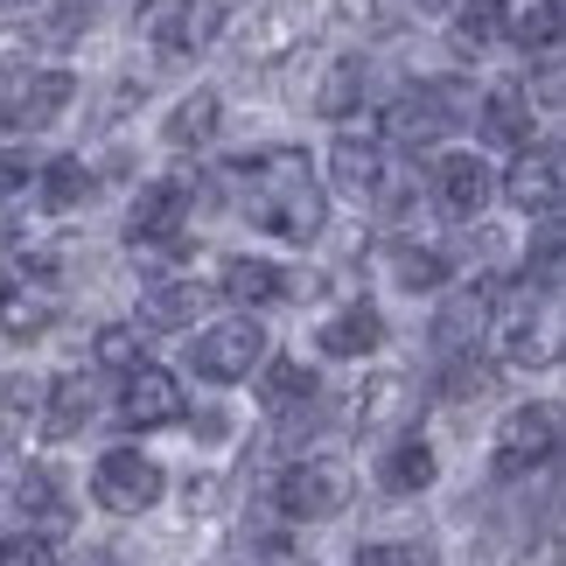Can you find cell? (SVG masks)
Instances as JSON below:
<instances>
[{"mask_svg": "<svg viewBox=\"0 0 566 566\" xmlns=\"http://www.w3.org/2000/svg\"><path fill=\"white\" fill-rule=\"evenodd\" d=\"M559 454V406H517L504 412V427H496V448H490V469L504 475V483H517V475H532V469H546Z\"/></svg>", "mask_w": 566, "mask_h": 566, "instance_id": "7", "label": "cell"}, {"mask_svg": "<svg viewBox=\"0 0 566 566\" xmlns=\"http://www.w3.org/2000/svg\"><path fill=\"white\" fill-rule=\"evenodd\" d=\"M92 357H98V371L126 378V371H134V364H140V329H126V322H113V329H98Z\"/></svg>", "mask_w": 566, "mask_h": 566, "instance_id": "34", "label": "cell"}, {"mask_svg": "<svg viewBox=\"0 0 566 566\" xmlns=\"http://www.w3.org/2000/svg\"><path fill=\"white\" fill-rule=\"evenodd\" d=\"M77 98V77H63V71H42V77H29L21 84V92L0 105V126H8V134H42V126H50L63 105Z\"/></svg>", "mask_w": 566, "mask_h": 566, "instance_id": "13", "label": "cell"}, {"mask_svg": "<svg viewBox=\"0 0 566 566\" xmlns=\"http://www.w3.org/2000/svg\"><path fill=\"white\" fill-rule=\"evenodd\" d=\"M420 8H454V0H420Z\"/></svg>", "mask_w": 566, "mask_h": 566, "instance_id": "42", "label": "cell"}, {"mask_svg": "<svg viewBox=\"0 0 566 566\" xmlns=\"http://www.w3.org/2000/svg\"><path fill=\"white\" fill-rule=\"evenodd\" d=\"M490 385H496V371H490L475 350H469V357H448V385H441V391H448L454 406H462V399H490Z\"/></svg>", "mask_w": 566, "mask_h": 566, "instance_id": "35", "label": "cell"}, {"mask_svg": "<svg viewBox=\"0 0 566 566\" xmlns=\"http://www.w3.org/2000/svg\"><path fill=\"white\" fill-rule=\"evenodd\" d=\"M203 308H210L203 280H161V287L140 294V322H134V329H189Z\"/></svg>", "mask_w": 566, "mask_h": 566, "instance_id": "20", "label": "cell"}, {"mask_svg": "<svg viewBox=\"0 0 566 566\" xmlns=\"http://www.w3.org/2000/svg\"><path fill=\"white\" fill-rule=\"evenodd\" d=\"M532 134H538L532 92H525V84H496V92L483 98V140H490V147H511V155H525Z\"/></svg>", "mask_w": 566, "mask_h": 566, "instance_id": "17", "label": "cell"}, {"mask_svg": "<svg viewBox=\"0 0 566 566\" xmlns=\"http://www.w3.org/2000/svg\"><path fill=\"white\" fill-rule=\"evenodd\" d=\"M14 8H35V0H0V14H14Z\"/></svg>", "mask_w": 566, "mask_h": 566, "instance_id": "41", "label": "cell"}, {"mask_svg": "<svg viewBox=\"0 0 566 566\" xmlns=\"http://www.w3.org/2000/svg\"><path fill=\"white\" fill-rule=\"evenodd\" d=\"M406 406H412V385H406V378H371V385L357 391V427L378 433V427H391V420H406Z\"/></svg>", "mask_w": 566, "mask_h": 566, "instance_id": "29", "label": "cell"}, {"mask_svg": "<svg viewBox=\"0 0 566 566\" xmlns=\"http://www.w3.org/2000/svg\"><path fill=\"white\" fill-rule=\"evenodd\" d=\"M427 189H433V203H441L448 217H483L490 210V196H496V176H490V161L483 155H441L433 161V176H427Z\"/></svg>", "mask_w": 566, "mask_h": 566, "instance_id": "12", "label": "cell"}, {"mask_svg": "<svg viewBox=\"0 0 566 566\" xmlns=\"http://www.w3.org/2000/svg\"><path fill=\"white\" fill-rule=\"evenodd\" d=\"M378 343H385V322H378L371 301H350V308H336V315L315 329V350H322V357H343V364L371 357Z\"/></svg>", "mask_w": 566, "mask_h": 566, "instance_id": "16", "label": "cell"}, {"mask_svg": "<svg viewBox=\"0 0 566 566\" xmlns=\"http://www.w3.org/2000/svg\"><path fill=\"white\" fill-rule=\"evenodd\" d=\"M238 182H245V217L266 238H287V245H308L329 217V196H322V176L301 147H266V155L238 161Z\"/></svg>", "mask_w": 566, "mask_h": 566, "instance_id": "1", "label": "cell"}, {"mask_svg": "<svg viewBox=\"0 0 566 566\" xmlns=\"http://www.w3.org/2000/svg\"><path fill=\"white\" fill-rule=\"evenodd\" d=\"M287 559V538L280 532H238L224 553H210L203 566H280Z\"/></svg>", "mask_w": 566, "mask_h": 566, "instance_id": "32", "label": "cell"}, {"mask_svg": "<svg viewBox=\"0 0 566 566\" xmlns=\"http://www.w3.org/2000/svg\"><path fill=\"white\" fill-rule=\"evenodd\" d=\"M364 98H371V63H364V56H336L329 77H322V92H315V113L322 119H350Z\"/></svg>", "mask_w": 566, "mask_h": 566, "instance_id": "24", "label": "cell"}, {"mask_svg": "<svg viewBox=\"0 0 566 566\" xmlns=\"http://www.w3.org/2000/svg\"><path fill=\"white\" fill-rule=\"evenodd\" d=\"M161 490H168V475H161L155 454H140V448H105L98 469H92V496H98V511H113V517L155 511Z\"/></svg>", "mask_w": 566, "mask_h": 566, "instance_id": "6", "label": "cell"}, {"mask_svg": "<svg viewBox=\"0 0 566 566\" xmlns=\"http://www.w3.org/2000/svg\"><path fill=\"white\" fill-rule=\"evenodd\" d=\"M454 50H469V56H483L496 50V42L511 35V0H454Z\"/></svg>", "mask_w": 566, "mask_h": 566, "instance_id": "22", "label": "cell"}, {"mask_svg": "<svg viewBox=\"0 0 566 566\" xmlns=\"http://www.w3.org/2000/svg\"><path fill=\"white\" fill-rule=\"evenodd\" d=\"M350 469L336 462V454H301V462L280 469L273 483V511L287 517V525H322V517H336L343 504H350Z\"/></svg>", "mask_w": 566, "mask_h": 566, "instance_id": "3", "label": "cell"}, {"mask_svg": "<svg viewBox=\"0 0 566 566\" xmlns=\"http://www.w3.org/2000/svg\"><path fill=\"white\" fill-rule=\"evenodd\" d=\"M259 399H266V412L315 406V371L301 357H266V364H259Z\"/></svg>", "mask_w": 566, "mask_h": 566, "instance_id": "27", "label": "cell"}, {"mask_svg": "<svg viewBox=\"0 0 566 566\" xmlns=\"http://www.w3.org/2000/svg\"><path fill=\"white\" fill-rule=\"evenodd\" d=\"M427 483H433V448L420 433H399V441L385 448V462H378V490L385 496H420Z\"/></svg>", "mask_w": 566, "mask_h": 566, "instance_id": "21", "label": "cell"}, {"mask_svg": "<svg viewBox=\"0 0 566 566\" xmlns=\"http://www.w3.org/2000/svg\"><path fill=\"white\" fill-rule=\"evenodd\" d=\"M483 329H490V287H469V294L441 301V315H433V350H441V364L469 357L475 343H483Z\"/></svg>", "mask_w": 566, "mask_h": 566, "instance_id": "15", "label": "cell"}, {"mask_svg": "<svg viewBox=\"0 0 566 566\" xmlns=\"http://www.w3.org/2000/svg\"><path fill=\"white\" fill-rule=\"evenodd\" d=\"M517 35L538 42V50H553V42H559V0H538V8L517 21Z\"/></svg>", "mask_w": 566, "mask_h": 566, "instance_id": "37", "label": "cell"}, {"mask_svg": "<svg viewBox=\"0 0 566 566\" xmlns=\"http://www.w3.org/2000/svg\"><path fill=\"white\" fill-rule=\"evenodd\" d=\"M84 29H92V8H84V0H63V8L42 14V29H29V42H42V50H71Z\"/></svg>", "mask_w": 566, "mask_h": 566, "instance_id": "33", "label": "cell"}, {"mask_svg": "<svg viewBox=\"0 0 566 566\" xmlns=\"http://www.w3.org/2000/svg\"><path fill=\"white\" fill-rule=\"evenodd\" d=\"M336 189H350L357 203H371V196L385 189V155H378V140H364V134H343V140H336Z\"/></svg>", "mask_w": 566, "mask_h": 566, "instance_id": "26", "label": "cell"}, {"mask_svg": "<svg viewBox=\"0 0 566 566\" xmlns=\"http://www.w3.org/2000/svg\"><path fill=\"white\" fill-rule=\"evenodd\" d=\"M56 322V252H29L0 266V336L29 343Z\"/></svg>", "mask_w": 566, "mask_h": 566, "instance_id": "2", "label": "cell"}, {"mask_svg": "<svg viewBox=\"0 0 566 566\" xmlns=\"http://www.w3.org/2000/svg\"><path fill=\"white\" fill-rule=\"evenodd\" d=\"M0 566H56L50 532H14V538H0Z\"/></svg>", "mask_w": 566, "mask_h": 566, "instance_id": "36", "label": "cell"}, {"mask_svg": "<svg viewBox=\"0 0 566 566\" xmlns=\"http://www.w3.org/2000/svg\"><path fill=\"white\" fill-rule=\"evenodd\" d=\"M84 566H119V559H113V553H92V559H84Z\"/></svg>", "mask_w": 566, "mask_h": 566, "instance_id": "40", "label": "cell"}, {"mask_svg": "<svg viewBox=\"0 0 566 566\" xmlns=\"http://www.w3.org/2000/svg\"><path fill=\"white\" fill-rule=\"evenodd\" d=\"M217 113H224V105H217L210 92H196V98H182L176 113H168L161 140H168V147H203V140L217 134Z\"/></svg>", "mask_w": 566, "mask_h": 566, "instance_id": "30", "label": "cell"}, {"mask_svg": "<svg viewBox=\"0 0 566 566\" xmlns=\"http://www.w3.org/2000/svg\"><path fill=\"white\" fill-rule=\"evenodd\" d=\"M357 566H433V553L427 546H364Z\"/></svg>", "mask_w": 566, "mask_h": 566, "instance_id": "38", "label": "cell"}, {"mask_svg": "<svg viewBox=\"0 0 566 566\" xmlns=\"http://www.w3.org/2000/svg\"><path fill=\"white\" fill-rule=\"evenodd\" d=\"M196 378H210V385H238V378H252L259 364H266V329H259L252 315H238V322H217V329L196 336Z\"/></svg>", "mask_w": 566, "mask_h": 566, "instance_id": "9", "label": "cell"}, {"mask_svg": "<svg viewBox=\"0 0 566 566\" xmlns=\"http://www.w3.org/2000/svg\"><path fill=\"white\" fill-rule=\"evenodd\" d=\"M35 196H42V210H77V203H92V168H84L77 155H63L50 161L35 176Z\"/></svg>", "mask_w": 566, "mask_h": 566, "instance_id": "28", "label": "cell"}, {"mask_svg": "<svg viewBox=\"0 0 566 566\" xmlns=\"http://www.w3.org/2000/svg\"><path fill=\"white\" fill-rule=\"evenodd\" d=\"M559 155L553 147H525V155L511 161V176H504V196L517 210H532V217H553L559 210Z\"/></svg>", "mask_w": 566, "mask_h": 566, "instance_id": "14", "label": "cell"}, {"mask_svg": "<svg viewBox=\"0 0 566 566\" xmlns=\"http://www.w3.org/2000/svg\"><path fill=\"white\" fill-rule=\"evenodd\" d=\"M196 210V189L182 176H161L134 196V210H126V238H134V252H176L182 245V224Z\"/></svg>", "mask_w": 566, "mask_h": 566, "instance_id": "8", "label": "cell"}, {"mask_svg": "<svg viewBox=\"0 0 566 566\" xmlns=\"http://www.w3.org/2000/svg\"><path fill=\"white\" fill-rule=\"evenodd\" d=\"M217 0H140V14H134V29L155 42V50L168 56H196V50H210L217 42Z\"/></svg>", "mask_w": 566, "mask_h": 566, "instance_id": "10", "label": "cell"}, {"mask_svg": "<svg viewBox=\"0 0 566 566\" xmlns=\"http://www.w3.org/2000/svg\"><path fill=\"white\" fill-rule=\"evenodd\" d=\"M448 273H454V259H448L441 245H420V238H399V245H391V280H399L406 294L448 287Z\"/></svg>", "mask_w": 566, "mask_h": 566, "instance_id": "25", "label": "cell"}, {"mask_svg": "<svg viewBox=\"0 0 566 566\" xmlns=\"http://www.w3.org/2000/svg\"><path fill=\"white\" fill-rule=\"evenodd\" d=\"M224 301H238V308H266V301L287 294V273L273 266V259H224Z\"/></svg>", "mask_w": 566, "mask_h": 566, "instance_id": "23", "label": "cell"}, {"mask_svg": "<svg viewBox=\"0 0 566 566\" xmlns=\"http://www.w3.org/2000/svg\"><path fill=\"white\" fill-rule=\"evenodd\" d=\"M182 385L161 371V364H134V371L119 378V420L134 433H155V427H176L182 420Z\"/></svg>", "mask_w": 566, "mask_h": 566, "instance_id": "11", "label": "cell"}, {"mask_svg": "<svg viewBox=\"0 0 566 566\" xmlns=\"http://www.w3.org/2000/svg\"><path fill=\"white\" fill-rule=\"evenodd\" d=\"M469 113V92L462 84H448V77H420L412 92L385 113V134L399 140V147H433L441 134H454Z\"/></svg>", "mask_w": 566, "mask_h": 566, "instance_id": "5", "label": "cell"}, {"mask_svg": "<svg viewBox=\"0 0 566 566\" xmlns=\"http://www.w3.org/2000/svg\"><path fill=\"white\" fill-rule=\"evenodd\" d=\"M42 399H50V385L8 378V385H0V433H29V427H42Z\"/></svg>", "mask_w": 566, "mask_h": 566, "instance_id": "31", "label": "cell"}, {"mask_svg": "<svg viewBox=\"0 0 566 566\" xmlns=\"http://www.w3.org/2000/svg\"><path fill=\"white\" fill-rule=\"evenodd\" d=\"M217 490H224L217 475H196V483H189V496H182V504H189V517H196V511H217Z\"/></svg>", "mask_w": 566, "mask_h": 566, "instance_id": "39", "label": "cell"}, {"mask_svg": "<svg viewBox=\"0 0 566 566\" xmlns=\"http://www.w3.org/2000/svg\"><path fill=\"white\" fill-rule=\"evenodd\" d=\"M98 420V378H56L50 385V399H42V433L50 441H71V433H84Z\"/></svg>", "mask_w": 566, "mask_h": 566, "instance_id": "18", "label": "cell"}, {"mask_svg": "<svg viewBox=\"0 0 566 566\" xmlns=\"http://www.w3.org/2000/svg\"><path fill=\"white\" fill-rule=\"evenodd\" d=\"M496 343H504L511 364H559V301L553 287H517L496 315Z\"/></svg>", "mask_w": 566, "mask_h": 566, "instance_id": "4", "label": "cell"}, {"mask_svg": "<svg viewBox=\"0 0 566 566\" xmlns=\"http://www.w3.org/2000/svg\"><path fill=\"white\" fill-rule=\"evenodd\" d=\"M0 496H14L21 511H29V525H63L71 517V496H63V483H56V469H42V462H14V475H8V490Z\"/></svg>", "mask_w": 566, "mask_h": 566, "instance_id": "19", "label": "cell"}]
</instances>
